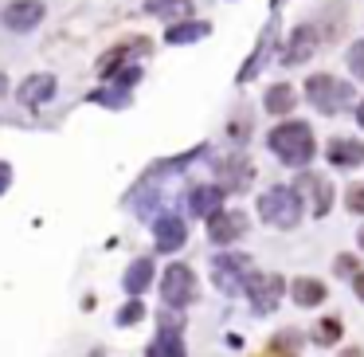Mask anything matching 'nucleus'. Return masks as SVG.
I'll return each mask as SVG.
<instances>
[{"mask_svg": "<svg viewBox=\"0 0 364 357\" xmlns=\"http://www.w3.org/2000/svg\"><path fill=\"white\" fill-rule=\"evenodd\" d=\"M270 150L286 161V165H306L314 157V130L306 122H282L270 130Z\"/></svg>", "mask_w": 364, "mask_h": 357, "instance_id": "nucleus-1", "label": "nucleus"}, {"mask_svg": "<svg viewBox=\"0 0 364 357\" xmlns=\"http://www.w3.org/2000/svg\"><path fill=\"white\" fill-rule=\"evenodd\" d=\"M259 216L267 224H274V228H294V224L301 220V197L298 189H270L259 197Z\"/></svg>", "mask_w": 364, "mask_h": 357, "instance_id": "nucleus-2", "label": "nucleus"}, {"mask_svg": "<svg viewBox=\"0 0 364 357\" xmlns=\"http://www.w3.org/2000/svg\"><path fill=\"white\" fill-rule=\"evenodd\" d=\"M306 95H309V103H314L321 114H337L341 106L353 98V90H348L341 79H333V75H309Z\"/></svg>", "mask_w": 364, "mask_h": 357, "instance_id": "nucleus-3", "label": "nucleus"}, {"mask_svg": "<svg viewBox=\"0 0 364 357\" xmlns=\"http://www.w3.org/2000/svg\"><path fill=\"white\" fill-rule=\"evenodd\" d=\"M247 271H251V259L247 255H215V263H212V279H215V286H220L223 294H239V291H247Z\"/></svg>", "mask_w": 364, "mask_h": 357, "instance_id": "nucleus-4", "label": "nucleus"}, {"mask_svg": "<svg viewBox=\"0 0 364 357\" xmlns=\"http://www.w3.org/2000/svg\"><path fill=\"white\" fill-rule=\"evenodd\" d=\"M161 294H165V306H188L196 299V279L184 263H173L161 279Z\"/></svg>", "mask_w": 364, "mask_h": 357, "instance_id": "nucleus-5", "label": "nucleus"}, {"mask_svg": "<svg viewBox=\"0 0 364 357\" xmlns=\"http://www.w3.org/2000/svg\"><path fill=\"white\" fill-rule=\"evenodd\" d=\"M247 294H251L259 314H270L282 299V275H251L247 279Z\"/></svg>", "mask_w": 364, "mask_h": 357, "instance_id": "nucleus-6", "label": "nucleus"}, {"mask_svg": "<svg viewBox=\"0 0 364 357\" xmlns=\"http://www.w3.org/2000/svg\"><path fill=\"white\" fill-rule=\"evenodd\" d=\"M0 20H4L9 32H32L43 20V4L40 0H16V4H9V9L0 12Z\"/></svg>", "mask_w": 364, "mask_h": 357, "instance_id": "nucleus-7", "label": "nucleus"}, {"mask_svg": "<svg viewBox=\"0 0 364 357\" xmlns=\"http://www.w3.org/2000/svg\"><path fill=\"white\" fill-rule=\"evenodd\" d=\"M215 177H220L223 192H243L251 185V165L243 157H231V161H215Z\"/></svg>", "mask_w": 364, "mask_h": 357, "instance_id": "nucleus-8", "label": "nucleus"}, {"mask_svg": "<svg viewBox=\"0 0 364 357\" xmlns=\"http://www.w3.org/2000/svg\"><path fill=\"white\" fill-rule=\"evenodd\" d=\"M247 232V216L243 212H220L212 220V228H208V236L215 239V244H231V239H239Z\"/></svg>", "mask_w": 364, "mask_h": 357, "instance_id": "nucleus-9", "label": "nucleus"}, {"mask_svg": "<svg viewBox=\"0 0 364 357\" xmlns=\"http://www.w3.org/2000/svg\"><path fill=\"white\" fill-rule=\"evenodd\" d=\"M329 161L341 169L364 165V142H356V138H337V142H329Z\"/></svg>", "mask_w": 364, "mask_h": 357, "instance_id": "nucleus-10", "label": "nucleus"}, {"mask_svg": "<svg viewBox=\"0 0 364 357\" xmlns=\"http://www.w3.org/2000/svg\"><path fill=\"white\" fill-rule=\"evenodd\" d=\"M220 205H223V189H212V185H200V189H192V197H188V208L196 216H208V220L220 216Z\"/></svg>", "mask_w": 364, "mask_h": 357, "instance_id": "nucleus-11", "label": "nucleus"}, {"mask_svg": "<svg viewBox=\"0 0 364 357\" xmlns=\"http://www.w3.org/2000/svg\"><path fill=\"white\" fill-rule=\"evenodd\" d=\"M20 103H28V106H40V103H48L51 95H55V79L51 75H32V79H24L20 83Z\"/></svg>", "mask_w": 364, "mask_h": 357, "instance_id": "nucleus-12", "label": "nucleus"}, {"mask_svg": "<svg viewBox=\"0 0 364 357\" xmlns=\"http://www.w3.org/2000/svg\"><path fill=\"white\" fill-rule=\"evenodd\" d=\"M184 239H188V232H184L181 216H161L157 220V247L161 252H176V247H184Z\"/></svg>", "mask_w": 364, "mask_h": 357, "instance_id": "nucleus-13", "label": "nucleus"}, {"mask_svg": "<svg viewBox=\"0 0 364 357\" xmlns=\"http://www.w3.org/2000/svg\"><path fill=\"white\" fill-rule=\"evenodd\" d=\"M298 189H309V197H314V216H325V212H329V205H333V185L325 181V177L306 173V177L298 181Z\"/></svg>", "mask_w": 364, "mask_h": 357, "instance_id": "nucleus-14", "label": "nucleus"}, {"mask_svg": "<svg viewBox=\"0 0 364 357\" xmlns=\"http://www.w3.org/2000/svg\"><path fill=\"white\" fill-rule=\"evenodd\" d=\"M290 294L298 306H317V302H325V283H317V279H294Z\"/></svg>", "mask_w": 364, "mask_h": 357, "instance_id": "nucleus-15", "label": "nucleus"}, {"mask_svg": "<svg viewBox=\"0 0 364 357\" xmlns=\"http://www.w3.org/2000/svg\"><path fill=\"white\" fill-rule=\"evenodd\" d=\"M317 48V36L314 28H298L290 40V48H286V63H301V59H309V51Z\"/></svg>", "mask_w": 364, "mask_h": 357, "instance_id": "nucleus-16", "label": "nucleus"}, {"mask_svg": "<svg viewBox=\"0 0 364 357\" xmlns=\"http://www.w3.org/2000/svg\"><path fill=\"white\" fill-rule=\"evenodd\" d=\"M149 279H153V263H149V259L129 263V271H126V291H129V294H141L145 286H149Z\"/></svg>", "mask_w": 364, "mask_h": 357, "instance_id": "nucleus-17", "label": "nucleus"}, {"mask_svg": "<svg viewBox=\"0 0 364 357\" xmlns=\"http://www.w3.org/2000/svg\"><path fill=\"white\" fill-rule=\"evenodd\" d=\"M145 48H149V43H122V48H114L110 56L98 59V71H102L106 79H114V75H118V63H122V59H126L129 51H145Z\"/></svg>", "mask_w": 364, "mask_h": 357, "instance_id": "nucleus-18", "label": "nucleus"}, {"mask_svg": "<svg viewBox=\"0 0 364 357\" xmlns=\"http://www.w3.org/2000/svg\"><path fill=\"white\" fill-rule=\"evenodd\" d=\"M208 32H212V28H208L204 20H200V24H173L165 40L168 43H196V40H204Z\"/></svg>", "mask_w": 364, "mask_h": 357, "instance_id": "nucleus-19", "label": "nucleus"}, {"mask_svg": "<svg viewBox=\"0 0 364 357\" xmlns=\"http://www.w3.org/2000/svg\"><path fill=\"white\" fill-rule=\"evenodd\" d=\"M145 9H149L153 16H168V20H176V16H188L192 4H188V0H149Z\"/></svg>", "mask_w": 364, "mask_h": 357, "instance_id": "nucleus-20", "label": "nucleus"}, {"mask_svg": "<svg viewBox=\"0 0 364 357\" xmlns=\"http://www.w3.org/2000/svg\"><path fill=\"white\" fill-rule=\"evenodd\" d=\"M145 357H184V341L176 338V333H161V338L149 346Z\"/></svg>", "mask_w": 364, "mask_h": 357, "instance_id": "nucleus-21", "label": "nucleus"}, {"mask_svg": "<svg viewBox=\"0 0 364 357\" xmlns=\"http://www.w3.org/2000/svg\"><path fill=\"white\" fill-rule=\"evenodd\" d=\"M290 106H294V87H286V83L270 87V95H267V110L270 114H286Z\"/></svg>", "mask_w": 364, "mask_h": 357, "instance_id": "nucleus-22", "label": "nucleus"}, {"mask_svg": "<svg viewBox=\"0 0 364 357\" xmlns=\"http://www.w3.org/2000/svg\"><path fill=\"white\" fill-rule=\"evenodd\" d=\"M337 338H341V322L337 318H325V322L317 326V341H321V346H333Z\"/></svg>", "mask_w": 364, "mask_h": 357, "instance_id": "nucleus-23", "label": "nucleus"}, {"mask_svg": "<svg viewBox=\"0 0 364 357\" xmlns=\"http://www.w3.org/2000/svg\"><path fill=\"white\" fill-rule=\"evenodd\" d=\"M348 67H353V75H356V79H364V40L348 48Z\"/></svg>", "mask_w": 364, "mask_h": 357, "instance_id": "nucleus-24", "label": "nucleus"}, {"mask_svg": "<svg viewBox=\"0 0 364 357\" xmlns=\"http://www.w3.org/2000/svg\"><path fill=\"white\" fill-rule=\"evenodd\" d=\"M141 318H145V306H141V302H129V306L118 314V322L122 326H134V322H141Z\"/></svg>", "mask_w": 364, "mask_h": 357, "instance_id": "nucleus-25", "label": "nucleus"}, {"mask_svg": "<svg viewBox=\"0 0 364 357\" xmlns=\"http://www.w3.org/2000/svg\"><path fill=\"white\" fill-rule=\"evenodd\" d=\"M345 205H348V212H364V185H353L345 192Z\"/></svg>", "mask_w": 364, "mask_h": 357, "instance_id": "nucleus-26", "label": "nucleus"}, {"mask_svg": "<svg viewBox=\"0 0 364 357\" xmlns=\"http://www.w3.org/2000/svg\"><path fill=\"white\" fill-rule=\"evenodd\" d=\"M337 275H360V263H356L353 255H341V259H337Z\"/></svg>", "mask_w": 364, "mask_h": 357, "instance_id": "nucleus-27", "label": "nucleus"}, {"mask_svg": "<svg viewBox=\"0 0 364 357\" xmlns=\"http://www.w3.org/2000/svg\"><path fill=\"white\" fill-rule=\"evenodd\" d=\"M9 185H12V165L9 161H0V192L9 189Z\"/></svg>", "mask_w": 364, "mask_h": 357, "instance_id": "nucleus-28", "label": "nucleus"}, {"mask_svg": "<svg viewBox=\"0 0 364 357\" xmlns=\"http://www.w3.org/2000/svg\"><path fill=\"white\" fill-rule=\"evenodd\" d=\"M353 286H356V294L364 299V275H356V279H353Z\"/></svg>", "mask_w": 364, "mask_h": 357, "instance_id": "nucleus-29", "label": "nucleus"}, {"mask_svg": "<svg viewBox=\"0 0 364 357\" xmlns=\"http://www.w3.org/2000/svg\"><path fill=\"white\" fill-rule=\"evenodd\" d=\"M341 357H364V353H360V349H345Z\"/></svg>", "mask_w": 364, "mask_h": 357, "instance_id": "nucleus-30", "label": "nucleus"}, {"mask_svg": "<svg viewBox=\"0 0 364 357\" xmlns=\"http://www.w3.org/2000/svg\"><path fill=\"white\" fill-rule=\"evenodd\" d=\"M4 90H9V79H4V75H0V98H4Z\"/></svg>", "mask_w": 364, "mask_h": 357, "instance_id": "nucleus-31", "label": "nucleus"}, {"mask_svg": "<svg viewBox=\"0 0 364 357\" xmlns=\"http://www.w3.org/2000/svg\"><path fill=\"white\" fill-rule=\"evenodd\" d=\"M356 118H360V126H364V103H360V106H356Z\"/></svg>", "mask_w": 364, "mask_h": 357, "instance_id": "nucleus-32", "label": "nucleus"}, {"mask_svg": "<svg viewBox=\"0 0 364 357\" xmlns=\"http://www.w3.org/2000/svg\"><path fill=\"white\" fill-rule=\"evenodd\" d=\"M356 239H360V247H364V228H360V236H356Z\"/></svg>", "mask_w": 364, "mask_h": 357, "instance_id": "nucleus-33", "label": "nucleus"}]
</instances>
